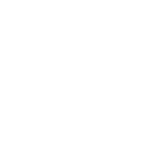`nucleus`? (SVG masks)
I'll use <instances>...</instances> for the list:
<instances>
[]
</instances>
